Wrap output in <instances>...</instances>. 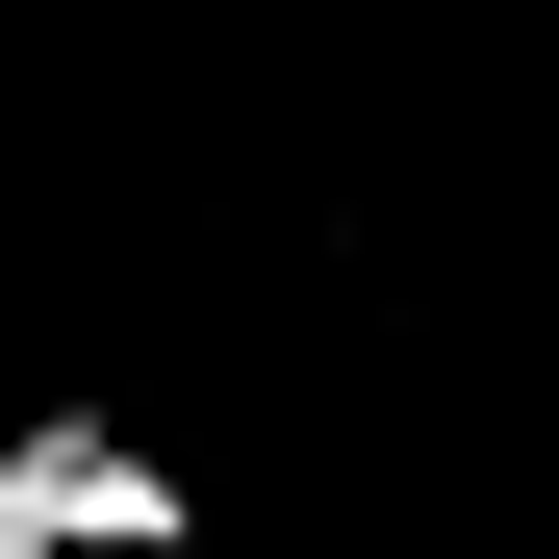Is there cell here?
I'll return each mask as SVG.
<instances>
[{
    "mask_svg": "<svg viewBox=\"0 0 559 559\" xmlns=\"http://www.w3.org/2000/svg\"><path fill=\"white\" fill-rule=\"evenodd\" d=\"M178 534H204V509H178L103 407H26V432H0V559H178Z\"/></svg>",
    "mask_w": 559,
    "mask_h": 559,
    "instance_id": "cell-1",
    "label": "cell"
}]
</instances>
